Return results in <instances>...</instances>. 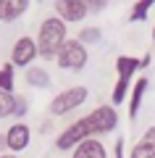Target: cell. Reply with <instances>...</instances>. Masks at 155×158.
<instances>
[{
	"label": "cell",
	"mask_w": 155,
	"mask_h": 158,
	"mask_svg": "<svg viewBox=\"0 0 155 158\" xmlns=\"http://www.w3.org/2000/svg\"><path fill=\"white\" fill-rule=\"evenodd\" d=\"M66 24L61 21L58 16H47L42 24H39V32H37V48H39V56L47 58V61H55V56L61 53V48L66 45Z\"/></svg>",
	"instance_id": "6da1fadb"
},
{
	"label": "cell",
	"mask_w": 155,
	"mask_h": 158,
	"mask_svg": "<svg viewBox=\"0 0 155 158\" xmlns=\"http://www.w3.org/2000/svg\"><path fill=\"white\" fill-rule=\"evenodd\" d=\"M92 137H95V127H92V121H89V116H84V118H79V121H74L71 127H66V129L55 137V148L63 150V153L76 150L82 142L92 140Z\"/></svg>",
	"instance_id": "7a4b0ae2"
},
{
	"label": "cell",
	"mask_w": 155,
	"mask_h": 158,
	"mask_svg": "<svg viewBox=\"0 0 155 158\" xmlns=\"http://www.w3.org/2000/svg\"><path fill=\"white\" fill-rule=\"evenodd\" d=\"M87 48L79 40H66V45L61 48V53L55 56V63L63 71H82L87 66Z\"/></svg>",
	"instance_id": "3957f363"
},
{
	"label": "cell",
	"mask_w": 155,
	"mask_h": 158,
	"mask_svg": "<svg viewBox=\"0 0 155 158\" xmlns=\"http://www.w3.org/2000/svg\"><path fill=\"white\" fill-rule=\"evenodd\" d=\"M87 98H89V90H87V87H82V85L68 87V90L58 92V95L53 98V103H50V113H53V116H63V113L79 108Z\"/></svg>",
	"instance_id": "277c9868"
},
{
	"label": "cell",
	"mask_w": 155,
	"mask_h": 158,
	"mask_svg": "<svg viewBox=\"0 0 155 158\" xmlns=\"http://www.w3.org/2000/svg\"><path fill=\"white\" fill-rule=\"evenodd\" d=\"M34 58H39L37 40L18 37L16 42H13V50H11V63H13V66H21V69H29Z\"/></svg>",
	"instance_id": "5b68a950"
},
{
	"label": "cell",
	"mask_w": 155,
	"mask_h": 158,
	"mask_svg": "<svg viewBox=\"0 0 155 158\" xmlns=\"http://www.w3.org/2000/svg\"><path fill=\"white\" fill-rule=\"evenodd\" d=\"M55 13L63 24H76L84 21L89 16L87 11V0H58L55 3Z\"/></svg>",
	"instance_id": "8992f818"
},
{
	"label": "cell",
	"mask_w": 155,
	"mask_h": 158,
	"mask_svg": "<svg viewBox=\"0 0 155 158\" xmlns=\"http://www.w3.org/2000/svg\"><path fill=\"white\" fill-rule=\"evenodd\" d=\"M89 121H92V127H95V135H108V132L116 129L118 113H116L113 106H97L89 113Z\"/></svg>",
	"instance_id": "52a82bcc"
},
{
	"label": "cell",
	"mask_w": 155,
	"mask_h": 158,
	"mask_svg": "<svg viewBox=\"0 0 155 158\" xmlns=\"http://www.w3.org/2000/svg\"><path fill=\"white\" fill-rule=\"evenodd\" d=\"M29 140H32V129L27 124H13L6 132V142H8V150L11 153H21L29 145Z\"/></svg>",
	"instance_id": "ba28073f"
},
{
	"label": "cell",
	"mask_w": 155,
	"mask_h": 158,
	"mask_svg": "<svg viewBox=\"0 0 155 158\" xmlns=\"http://www.w3.org/2000/svg\"><path fill=\"white\" fill-rule=\"evenodd\" d=\"M129 158H155V127L145 129V135L139 137V142L132 148Z\"/></svg>",
	"instance_id": "9c48e42d"
},
{
	"label": "cell",
	"mask_w": 155,
	"mask_h": 158,
	"mask_svg": "<svg viewBox=\"0 0 155 158\" xmlns=\"http://www.w3.org/2000/svg\"><path fill=\"white\" fill-rule=\"evenodd\" d=\"M29 8V0H0V21H16Z\"/></svg>",
	"instance_id": "30bf717a"
},
{
	"label": "cell",
	"mask_w": 155,
	"mask_h": 158,
	"mask_svg": "<svg viewBox=\"0 0 155 158\" xmlns=\"http://www.w3.org/2000/svg\"><path fill=\"white\" fill-rule=\"evenodd\" d=\"M71 158H108V153H105V145L100 140H87L74 150Z\"/></svg>",
	"instance_id": "8fae6325"
},
{
	"label": "cell",
	"mask_w": 155,
	"mask_h": 158,
	"mask_svg": "<svg viewBox=\"0 0 155 158\" xmlns=\"http://www.w3.org/2000/svg\"><path fill=\"white\" fill-rule=\"evenodd\" d=\"M147 87H150V79H147V77H139V82L132 87V100H129V116H132V118H137L139 106H142V100H145Z\"/></svg>",
	"instance_id": "7c38bea8"
},
{
	"label": "cell",
	"mask_w": 155,
	"mask_h": 158,
	"mask_svg": "<svg viewBox=\"0 0 155 158\" xmlns=\"http://www.w3.org/2000/svg\"><path fill=\"white\" fill-rule=\"evenodd\" d=\"M137 69H142V61L134 56H118L116 58V71H118V79H126V82H132L134 71Z\"/></svg>",
	"instance_id": "4fadbf2b"
},
{
	"label": "cell",
	"mask_w": 155,
	"mask_h": 158,
	"mask_svg": "<svg viewBox=\"0 0 155 158\" xmlns=\"http://www.w3.org/2000/svg\"><path fill=\"white\" fill-rule=\"evenodd\" d=\"M27 85L37 87V90H45V87H50V74L42 66H29L27 69Z\"/></svg>",
	"instance_id": "5bb4252c"
},
{
	"label": "cell",
	"mask_w": 155,
	"mask_h": 158,
	"mask_svg": "<svg viewBox=\"0 0 155 158\" xmlns=\"http://www.w3.org/2000/svg\"><path fill=\"white\" fill-rule=\"evenodd\" d=\"M13 63H3L0 66V92H13V79H16V74H13Z\"/></svg>",
	"instance_id": "9a60e30c"
},
{
	"label": "cell",
	"mask_w": 155,
	"mask_h": 158,
	"mask_svg": "<svg viewBox=\"0 0 155 158\" xmlns=\"http://www.w3.org/2000/svg\"><path fill=\"white\" fill-rule=\"evenodd\" d=\"M13 108H16V92H0V118L13 116Z\"/></svg>",
	"instance_id": "2e32d148"
},
{
	"label": "cell",
	"mask_w": 155,
	"mask_h": 158,
	"mask_svg": "<svg viewBox=\"0 0 155 158\" xmlns=\"http://www.w3.org/2000/svg\"><path fill=\"white\" fill-rule=\"evenodd\" d=\"M100 37H103V32H100L97 27H84L82 32L76 34V40H79V42H82L84 48H87V45H92V42H97Z\"/></svg>",
	"instance_id": "e0dca14e"
},
{
	"label": "cell",
	"mask_w": 155,
	"mask_h": 158,
	"mask_svg": "<svg viewBox=\"0 0 155 158\" xmlns=\"http://www.w3.org/2000/svg\"><path fill=\"white\" fill-rule=\"evenodd\" d=\"M150 8H153V3L150 0H142V3H134L132 8V16H129V21H145L150 13Z\"/></svg>",
	"instance_id": "ac0fdd59"
},
{
	"label": "cell",
	"mask_w": 155,
	"mask_h": 158,
	"mask_svg": "<svg viewBox=\"0 0 155 158\" xmlns=\"http://www.w3.org/2000/svg\"><path fill=\"white\" fill-rule=\"evenodd\" d=\"M126 92H129V82H126V79H118V82H116V87H113L111 103H113V106H121V103L126 100Z\"/></svg>",
	"instance_id": "d6986e66"
},
{
	"label": "cell",
	"mask_w": 155,
	"mask_h": 158,
	"mask_svg": "<svg viewBox=\"0 0 155 158\" xmlns=\"http://www.w3.org/2000/svg\"><path fill=\"white\" fill-rule=\"evenodd\" d=\"M27 98H24V95H16V108H13V118H21L24 116V113H27Z\"/></svg>",
	"instance_id": "ffe728a7"
},
{
	"label": "cell",
	"mask_w": 155,
	"mask_h": 158,
	"mask_svg": "<svg viewBox=\"0 0 155 158\" xmlns=\"http://www.w3.org/2000/svg\"><path fill=\"white\" fill-rule=\"evenodd\" d=\"M105 6H108L105 0H87V11H89V13H100Z\"/></svg>",
	"instance_id": "44dd1931"
},
{
	"label": "cell",
	"mask_w": 155,
	"mask_h": 158,
	"mask_svg": "<svg viewBox=\"0 0 155 158\" xmlns=\"http://www.w3.org/2000/svg\"><path fill=\"white\" fill-rule=\"evenodd\" d=\"M113 158H124V140L118 137L116 145H113Z\"/></svg>",
	"instance_id": "7402d4cb"
},
{
	"label": "cell",
	"mask_w": 155,
	"mask_h": 158,
	"mask_svg": "<svg viewBox=\"0 0 155 158\" xmlns=\"http://www.w3.org/2000/svg\"><path fill=\"white\" fill-rule=\"evenodd\" d=\"M6 148H8V142H6V135H0V153L6 150Z\"/></svg>",
	"instance_id": "603a6c76"
},
{
	"label": "cell",
	"mask_w": 155,
	"mask_h": 158,
	"mask_svg": "<svg viewBox=\"0 0 155 158\" xmlns=\"http://www.w3.org/2000/svg\"><path fill=\"white\" fill-rule=\"evenodd\" d=\"M0 158H18V156H13V153H3Z\"/></svg>",
	"instance_id": "cb8c5ba5"
},
{
	"label": "cell",
	"mask_w": 155,
	"mask_h": 158,
	"mask_svg": "<svg viewBox=\"0 0 155 158\" xmlns=\"http://www.w3.org/2000/svg\"><path fill=\"white\" fill-rule=\"evenodd\" d=\"M153 45H155V24H153Z\"/></svg>",
	"instance_id": "d4e9b609"
}]
</instances>
